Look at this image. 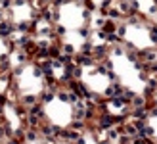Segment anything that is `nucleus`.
<instances>
[{
    "label": "nucleus",
    "mask_w": 157,
    "mask_h": 144,
    "mask_svg": "<svg viewBox=\"0 0 157 144\" xmlns=\"http://www.w3.org/2000/svg\"><path fill=\"white\" fill-rule=\"evenodd\" d=\"M113 121H115V117L113 115H109V113H104V115H100V119H98V127L100 129H109V127L113 125Z\"/></svg>",
    "instance_id": "f257e3e1"
},
{
    "label": "nucleus",
    "mask_w": 157,
    "mask_h": 144,
    "mask_svg": "<svg viewBox=\"0 0 157 144\" xmlns=\"http://www.w3.org/2000/svg\"><path fill=\"white\" fill-rule=\"evenodd\" d=\"M148 113H150V110L144 108V106H138V108H134V110H132V115H134L136 119H146V117H148Z\"/></svg>",
    "instance_id": "f03ea898"
},
{
    "label": "nucleus",
    "mask_w": 157,
    "mask_h": 144,
    "mask_svg": "<svg viewBox=\"0 0 157 144\" xmlns=\"http://www.w3.org/2000/svg\"><path fill=\"white\" fill-rule=\"evenodd\" d=\"M75 63L77 65H92V58L90 56H86V54H79V56L75 58Z\"/></svg>",
    "instance_id": "7ed1b4c3"
},
{
    "label": "nucleus",
    "mask_w": 157,
    "mask_h": 144,
    "mask_svg": "<svg viewBox=\"0 0 157 144\" xmlns=\"http://www.w3.org/2000/svg\"><path fill=\"white\" fill-rule=\"evenodd\" d=\"M13 27L10 23H0V37H8V35H12Z\"/></svg>",
    "instance_id": "20e7f679"
},
{
    "label": "nucleus",
    "mask_w": 157,
    "mask_h": 144,
    "mask_svg": "<svg viewBox=\"0 0 157 144\" xmlns=\"http://www.w3.org/2000/svg\"><path fill=\"white\" fill-rule=\"evenodd\" d=\"M106 54H107V48H106V46H96V48H94V56L98 58V60H104V58H106Z\"/></svg>",
    "instance_id": "39448f33"
},
{
    "label": "nucleus",
    "mask_w": 157,
    "mask_h": 144,
    "mask_svg": "<svg viewBox=\"0 0 157 144\" xmlns=\"http://www.w3.org/2000/svg\"><path fill=\"white\" fill-rule=\"evenodd\" d=\"M29 113H31V115H37L38 119L44 117V110H42V106H38V104H35V106L31 108V112H29Z\"/></svg>",
    "instance_id": "423d86ee"
},
{
    "label": "nucleus",
    "mask_w": 157,
    "mask_h": 144,
    "mask_svg": "<svg viewBox=\"0 0 157 144\" xmlns=\"http://www.w3.org/2000/svg\"><path fill=\"white\" fill-rule=\"evenodd\" d=\"M119 129H107V140H119Z\"/></svg>",
    "instance_id": "0eeeda50"
},
{
    "label": "nucleus",
    "mask_w": 157,
    "mask_h": 144,
    "mask_svg": "<svg viewBox=\"0 0 157 144\" xmlns=\"http://www.w3.org/2000/svg\"><path fill=\"white\" fill-rule=\"evenodd\" d=\"M140 56L144 58V60H148V63H150V62H155V52H153V50H146V52H140Z\"/></svg>",
    "instance_id": "6e6552de"
},
{
    "label": "nucleus",
    "mask_w": 157,
    "mask_h": 144,
    "mask_svg": "<svg viewBox=\"0 0 157 144\" xmlns=\"http://www.w3.org/2000/svg\"><path fill=\"white\" fill-rule=\"evenodd\" d=\"M138 135H142V137H151V135H153V129H151V127L146 123L144 129H142V131H138Z\"/></svg>",
    "instance_id": "1a4fd4ad"
},
{
    "label": "nucleus",
    "mask_w": 157,
    "mask_h": 144,
    "mask_svg": "<svg viewBox=\"0 0 157 144\" xmlns=\"http://www.w3.org/2000/svg\"><path fill=\"white\" fill-rule=\"evenodd\" d=\"M132 144H150V140H148V137H142V135H138V137L132 138Z\"/></svg>",
    "instance_id": "9d476101"
},
{
    "label": "nucleus",
    "mask_w": 157,
    "mask_h": 144,
    "mask_svg": "<svg viewBox=\"0 0 157 144\" xmlns=\"http://www.w3.org/2000/svg\"><path fill=\"white\" fill-rule=\"evenodd\" d=\"M92 52H94V48H92V44H90V42H84V44H82V54L90 56Z\"/></svg>",
    "instance_id": "9b49d317"
},
{
    "label": "nucleus",
    "mask_w": 157,
    "mask_h": 144,
    "mask_svg": "<svg viewBox=\"0 0 157 144\" xmlns=\"http://www.w3.org/2000/svg\"><path fill=\"white\" fill-rule=\"evenodd\" d=\"M132 104H134V108H138V106H146V98H136V96H134V100H132Z\"/></svg>",
    "instance_id": "f8f14e48"
},
{
    "label": "nucleus",
    "mask_w": 157,
    "mask_h": 144,
    "mask_svg": "<svg viewBox=\"0 0 157 144\" xmlns=\"http://www.w3.org/2000/svg\"><path fill=\"white\" fill-rule=\"evenodd\" d=\"M52 98H54V92H50V90H44L42 92V100L44 102H50Z\"/></svg>",
    "instance_id": "ddd939ff"
},
{
    "label": "nucleus",
    "mask_w": 157,
    "mask_h": 144,
    "mask_svg": "<svg viewBox=\"0 0 157 144\" xmlns=\"http://www.w3.org/2000/svg\"><path fill=\"white\" fill-rule=\"evenodd\" d=\"M63 52H65L67 56H71V54L75 52V48H73V44H63Z\"/></svg>",
    "instance_id": "4468645a"
},
{
    "label": "nucleus",
    "mask_w": 157,
    "mask_h": 144,
    "mask_svg": "<svg viewBox=\"0 0 157 144\" xmlns=\"http://www.w3.org/2000/svg\"><path fill=\"white\" fill-rule=\"evenodd\" d=\"M132 123H134V127H136V129H138V131H142V129H144V119H134V121H132Z\"/></svg>",
    "instance_id": "2eb2a0df"
},
{
    "label": "nucleus",
    "mask_w": 157,
    "mask_h": 144,
    "mask_svg": "<svg viewBox=\"0 0 157 144\" xmlns=\"http://www.w3.org/2000/svg\"><path fill=\"white\" fill-rule=\"evenodd\" d=\"M50 58H59V48L57 46H50Z\"/></svg>",
    "instance_id": "dca6fc26"
},
{
    "label": "nucleus",
    "mask_w": 157,
    "mask_h": 144,
    "mask_svg": "<svg viewBox=\"0 0 157 144\" xmlns=\"http://www.w3.org/2000/svg\"><path fill=\"white\" fill-rule=\"evenodd\" d=\"M150 37L153 40V44H157V27H151L150 29Z\"/></svg>",
    "instance_id": "f3484780"
},
{
    "label": "nucleus",
    "mask_w": 157,
    "mask_h": 144,
    "mask_svg": "<svg viewBox=\"0 0 157 144\" xmlns=\"http://www.w3.org/2000/svg\"><path fill=\"white\" fill-rule=\"evenodd\" d=\"M0 62H2V63H0V67H2V69H8V67H10V60H8V56H2V60H0Z\"/></svg>",
    "instance_id": "a211bd4d"
},
{
    "label": "nucleus",
    "mask_w": 157,
    "mask_h": 144,
    "mask_svg": "<svg viewBox=\"0 0 157 144\" xmlns=\"http://www.w3.org/2000/svg\"><path fill=\"white\" fill-rule=\"evenodd\" d=\"M57 96H59V100L69 102V92H63V90H59V92H57Z\"/></svg>",
    "instance_id": "6ab92c4d"
},
{
    "label": "nucleus",
    "mask_w": 157,
    "mask_h": 144,
    "mask_svg": "<svg viewBox=\"0 0 157 144\" xmlns=\"http://www.w3.org/2000/svg\"><path fill=\"white\" fill-rule=\"evenodd\" d=\"M107 17L109 19H119V12H117V10H109V12H107Z\"/></svg>",
    "instance_id": "aec40b11"
},
{
    "label": "nucleus",
    "mask_w": 157,
    "mask_h": 144,
    "mask_svg": "<svg viewBox=\"0 0 157 144\" xmlns=\"http://www.w3.org/2000/svg\"><path fill=\"white\" fill-rule=\"evenodd\" d=\"M29 123H31V127H38V117L37 115H29Z\"/></svg>",
    "instance_id": "412c9836"
},
{
    "label": "nucleus",
    "mask_w": 157,
    "mask_h": 144,
    "mask_svg": "<svg viewBox=\"0 0 157 144\" xmlns=\"http://www.w3.org/2000/svg\"><path fill=\"white\" fill-rule=\"evenodd\" d=\"M15 113H17L19 117H25V115H27V112H25V110H23L21 106H17V108H15Z\"/></svg>",
    "instance_id": "4be33fe9"
},
{
    "label": "nucleus",
    "mask_w": 157,
    "mask_h": 144,
    "mask_svg": "<svg viewBox=\"0 0 157 144\" xmlns=\"http://www.w3.org/2000/svg\"><path fill=\"white\" fill-rule=\"evenodd\" d=\"M35 100H37L35 96H25V98H21V102H23V104H33Z\"/></svg>",
    "instance_id": "5701e85b"
},
{
    "label": "nucleus",
    "mask_w": 157,
    "mask_h": 144,
    "mask_svg": "<svg viewBox=\"0 0 157 144\" xmlns=\"http://www.w3.org/2000/svg\"><path fill=\"white\" fill-rule=\"evenodd\" d=\"M79 35H81V37H82V38H88V35H90V31H88L86 27H82L81 31H79Z\"/></svg>",
    "instance_id": "b1692460"
},
{
    "label": "nucleus",
    "mask_w": 157,
    "mask_h": 144,
    "mask_svg": "<svg viewBox=\"0 0 157 144\" xmlns=\"http://www.w3.org/2000/svg\"><path fill=\"white\" fill-rule=\"evenodd\" d=\"M27 140H37V133L29 131V133H27Z\"/></svg>",
    "instance_id": "393cba45"
},
{
    "label": "nucleus",
    "mask_w": 157,
    "mask_h": 144,
    "mask_svg": "<svg viewBox=\"0 0 157 144\" xmlns=\"http://www.w3.org/2000/svg\"><path fill=\"white\" fill-rule=\"evenodd\" d=\"M54 4L56 6H61V4H65V0H54Z\"/></svg>",
    "instance_id": "a878e982"
},
{
    "label": "nucleus",
    "mask_w": 157,
    "mask_h": 144,
    "mask_svg": "<svg viewBox=\"0 0 157 144\" xmlns=\"http://www.w3.org/2000/svg\"><path fill=\"white\" fill-rule=\"evenodd\" d=\"M57 35H65V29L63 27H57Z\"/></svg>",
    "instance_id": "bb28decb"
},
{
    "label": "nucleus",
    "mask_w": 157,
    "mask_h": 144,
    "mask_svg": "<svg viewBox=\"0 0 157 144\" xmlns=\"http://www.w3.org/2000/svg\"><path fill=\"white\" fill-rule=\"evenodd\" d=\"M44 2H50V0H44Z\"/></svg>",
    "instance_id": "cd10ccee"
},
{
    "label": "nucleus",
    "mask_w": 157,
    "mask_h": 144,
    "mask_svg": "<svg viewBox=\"0 0 157 144\" xmlns=\"http://www.w3.org/2000/svg\"><path fill=\"white\" fill-rule=\"evenodd\" d=\"M0 19H2V13H0Z\"/></svg>",
    "instance_id": "c85d7f7f"
}]
</instances>
